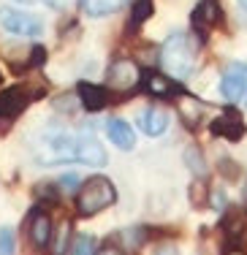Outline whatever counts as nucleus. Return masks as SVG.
Masks as SVG:
<instances>
[{"mask_svg": "<svg viewBox=\"0 0 247 255\" xmlns=\"http://www.w3.org/2000/svg\"><path fill=\"white\" fill-rule=\"evenodd\" d=\"M160 65L168 74V79H188L196 68V44L188 33H174L166 38L160 49Z\"/></svg>", "mask_w": 247, "mask_h": 255, "instance_id": "nucleus-1", "label": "nucleus"}, {"mask_svg": "<svg viewBox=\"0 0 247 255\" xmlns=\"http://www.w3.org/2000/svg\"><path fill=\"white\" fill-rule=\"evenodd\" d=\"M38 160L44 166H57V163L76 160V133L60 130V128H49L38 141Z\"/></svg>", "mask_w": 247, "mask_h": 255, "instance_id": "nucleus-2", "label": "nucleus"}, {"mask_svg": "<svg viewBox=\"0 0 247 255\" xmlns=\"http://www.w3.org/2000/svg\"><path fill=\"white\" fill-rule=\"evenodd\" d=\"M117 193H114V185L106 177H90L87 182H82L79 196H76V206H79L82 215L93 217L98 212H104L106 206L114 204Z\"/></svg>", "mask_w": 247, "mask_h": 255, "instance_id": "nucleus-3", "label": "nucleus"}, {"mask_svg": "<svg viewBox=\"0 0 247 255\" xmlns=\"http://www.w3.org/2000/svg\"><path fill=\"white\" fill-rule=\"evenodd\" d=\"M138 84H141V71H138V65L133 60H114L109 65V74H106V90L114 95H125L130 93V90H136Z\"/></svg>", "mask_w": 247, "mask_h": 255, "instance_id": "nucleus-4", "label": "nucleus"}, {"mask_svg": "<svg viewBox=\"0 0 247 255\" xmlns=\"http://www.w3.org/2000/svg\"><path fill=\"white\" fill-rule=\"evenodd\" d=\"M0 25L11 35H19V38H35V35L44 33V22L38 16L16 8H0Z\"/></svg>", "mask_w": 247, "mask_h": 255, "instance_id": "nucleus-5", "label": "nucleus"}, {"mask_svg": "<svg viewBox=\"0 0 247 255\" xmlns=\"http://www.w3.org/2000/svg\"><path fill=\"white\" fill-rule=\"evenodd\" d=\"M220 90L231 103H247V63H234L220 79Z\"/></svg>", "mask_w": 247, "mask_h": 255, "instance_id": "nucleus-6", "label": "nucleus"}, {"mask_svg": "<svg viewBox=\"0 0 247 255\" xmlns=\"http://www.w3.org/2000/svg\"><path fill=\"white\" fill-rule=\"evenodd\" d=\"M33 101V93H30L27 87H11L5 90L3 95H0V123L11 125L16 117H19L22 112H25V106Z\"/></svg>", "mask_w": 247, "mask_h": 255, "instance_id": "nucleus-7", "label": "nucleus"}, {"mask_svg": "<svg viewBox=\"0 0 247 255\" xmlns=\"http://www.w3.org/2000/svg\"><path fill=\"white\" fill-rule=\"evenodd\" d=\"M27 236L33 242V247L38 250H46L52 245V236H55V223L46 215L44 209H33L27 215Z\"/></svg>", "mask_w": 247, "mask_h": 255, "instance_id": "nucleus-8", "label": "nucleus"}, {"mask_svg": "<svg viewBox=\"0 0 247 255\" xmlns=\"http://www.w3.org/2000/svg\"><path fill=\"white\" fill-rule=\"evenodd\" d=\"M76 160L84 166H104L106 152L93 133H76Z\"/></svg>", "mask_w": 247, "mask_h": 255, "instance_id": "nucleus-9", "label": "nucleus"}, {"mask_svg": "<svg viewBox=\"0 0 247 255\" xmlns=\"http://www.w3.org/2000/svg\"><path fill=\"white\" fill-rule=\"evenodd\" d=\"M212 133L220 138H228V141H239L245 136V120L237 109H226L218 120L212 123Z\"/></svg>", "mask_w": 247, "mask_h": 255, "instance_id": "nucleus-10", "label": "nucleus"}, {"mask_svg": "<svg viewBox=\"0 0 247 255\" xmlns=\"http://www.w3.org/2000/svg\"><path fill=\"white\" fill-rule=\"evenodd\" d=\"M174 106H177L179 120H182L188 128H198V125H201V117H204V112H207V106H204L201 101H196L193 95H185V93L174 98Z\"/></svg>", "mask_w": 247, "mask_h": 255, "instance_id": "nucleus-11", "label": "nucleus"}, {"mask_svg": "<svg viewBox=\"0 0 247 255\" xmlns=\"http://www.w3.org/2000/svg\"><path fill=\"white\" fill-rule=\"evenodd\" d=\"M220 0H201V3L193 8V27L198 30V33H204V30H209L212 25H218L220 22Z\"/></svg>", "mask_w": 247, "mask_h": 255, "instance_id": "nucleus-12", "label": "nucleus"}, {"mask_svg": "<svg viewBox=\"0 0 247 255\" xmlns=\"http://www.w3.org/2000/svg\"><path fill=\"white\" fill-rule=\"evenodd\" d=\"M138 125H141V130L147 133V136H160L168 128V114L158 106H147L138 114Z\"/></svg>", "mask_w": 247, "mask_h": 255, "instance_id": "nucleus-13", "label": "nucleus"}, {"mask_svg": "<svg viewBox=\"0 0 247 255\" xmlns=\"http://www.w3.org/2000/svg\"><path fill=\"white\" fill-rule=\"evenodd\" d=\"M106 136H109V141H114L117 149H133V144H136L133 128L125 120H109L106 123Z\"/></svg>", "mask_w": 247, "mask_h": 255, "instance_id": "nucleus-14", "label": "nucleus"}, {"mask_svg": "<svg viewBox=\"0 0 247 255\" xmlns=\"http://www.w3.org/2000/svg\"><path fill=\"white\" fill-rule=\"evenodd\" d=\"M79 101L87 112H101V109L109 103V90L95 87V84H90V82H82L79 84Z\"/></svg>", "mask_w": 247, "mask_h": 255, "instance_id": "nucleus-15", "label": "nucleus"}, {"mask_svg": "<svg viewBox=\"0 0 247 255\" xmlns=\"http://www.w3.org/2000/svg\"><path fill=\"white\" fill-rule=\"evenodd\" d=\"M138 87H144L152 98H166V95H174V82L163 74H155V71H149V74H141V84Z\"/></svg>", "mask_w": 247, "mask_h": 255, "instance_id": "nucleus-16", "label": "nucleus"}, {"mask_svg": "<svg viewBox=\"0 0 247 255\" xmlns=\"http://www.w3.org/2000/svg\"><path fill=\"white\" fill-rule=\"evenodd\" d=\"M125 0H79V8L93 19H101V16H109L114 11L123 8Z\"/></svg>", "mask_w": 247, "mask_h": 255, "instance_id": "nucleus-17", "label": "nucleus"}, {"mask_svg": "<svg viewBox=\"0 0 247 255\" xmlns=\"http://www.w3.org/2000/svg\"><path fill=\"white\" fill-rule=\"evenodd\" d=\"M152 16V0H136L133 8H130V22L128 27L130 30H138L144 25V19H149Z\"/></svg>", "mask_w": 247, "mask_h": 255, "instance_id": "nucleus-18", "label": "nucleus"}, {"mask_svg": "<svg viewBox=\"0 0 247 255\" xmlns=\"http://www.w3.org/2000/svg\"><path fill=\"white\" fill-rule=\"evenodd\" d=\"M71 255H95V236L79 234L71 242Z\"/></svg>", "mask_w": 247, "mask_h": 255, "instance_id": "nucleus-19", "label": "nucleus"}, {"mask_svg": "<svg viewBox=\"0 0 247 255\" xmlns=\"http://www.w3.org/2000/svg\"><path fill=\"white\" fill-rule=\"evenodd\" d=\"M185 160H188V168L193 174H198V177H204L207 174V163H204V152L198 147H190L188 152H185Z\"/></svg>", "mask_w": 247, "mask_h": 255, "instance_id": "nucleus-20", "label": "nucleus"}, {"mask_svg": "<svg viewBox=\"0 0 247 255\" xmlns=\"http://www.w3.org/2000/svg\"><path fill=\"white\" fill-rule=\"evenodd\" d=\"M190 201H193V206H196V209L207 206L209 190H207V185H204V182H193V185H190Z\"/></svg>", "mask_w": 247, "mask_h": 255, "instance_id": "nucleus-21", "label": "nucleus"}, {"mask_svg": "<svg viewBox=\"0 0 247 255\" xmlns=\"http://www.w3.org/2000/svg\"><path fill=\"white\" fill-rule=\"evenodd\" d=\"M0 255H14V231L0 228Z\"/></svg>", "mask_w": 247, "mask_h": 255, "instance_id": "nucleus-22", "label": "nucleus"}, {"mask_svg": "<svg viewBox=\"0 0 247 255\" xmlns=\"http://www.w3.org/2000/svg\"><path fill=\"white\" fill-rule=\"evenodd\" d=\"M223 228H226V234L231 236H239L242 234V217H237V215H231V217H226V223H223Z\"/></svg>", "mask_w": 247, "mask_h": 255, "instance_id": "nucleus-23", "label": "nucleus"}, {"mask_svg": "<svg viewBox=\"0 0 247 255\" xmlns=\"http://www.w3.org/2000/svg\"><path fill=\"white\" fill-rule=\"evenodd\" d=\"M218 168L226 174L228 179H237L239 177V166H234V160H228V157H223V160L218 163Z\"/></svg>", "mask_w": 247, "mask_h": 255, "instance_id": "nucleus-24", "label": "nucleus"}, {"mask_svg": "<svg viewBox=\"0 0 247 255\" xmlns=\"http://www.w3.org/2000/svg\"><path fill=\"white\" fill-rule=\"evenodd\" d=\"M76 185H79V177H76V174H65V177L60 179V187H63V190H74Z\"/></svg>", "mask_w": 247, "mask_h": 255, "instance_id": "nucleus-25", "label": "nucleus"}, {"mask_svg": "<svg viewBox=\"0 0 247 255\" xmlns=\"http://www.w3.org/2000/svg\"><path fill=\"white\" fill-rule=\"evenodd\" d=\"M95 255H125V253H123V247L109 245V242H106V245L101 247V250H95Z\"/></svg>", "mask_w": 247, "mask_h": 255, "instance_id": "nucleus-26", "label": "nucleus"}, {"mask_svg": "<svg viewBox=\"0 0 247 255\" xmlns=\"http://www.w3.org/2000/svg\"><path fill=\"white\" fill-rule=\"evenodd\" d=\"M152 255H179V253L174 250V247H158V250H155Z\"/></svg>", "mask_w": 247, "mask_h": 255, "instance_id": "nucleus-27", "label": "nucleus"}, {"mask_svg": "<svg viewBox=\"0 0 247 255\" xmlns=\"http://www.w3.org/2000/svg\"><path fill=\"white\" fill-rule=\"evenodd\" d=\"M46 3H52V5H65L68 0H46Z\"/></svg>", "mask_w": 247, "mask_h": 255, "instance_id": "nucleus-28", "label": "nucleus"}, {"mask_svg": "<svg viewBox=\"0 0 247 255\" xmlns=\"http://www.w3.org/2000/svg\"><path fill=\"white\" fill-rule=\"evenodd\" d=\"M226 255H245V253H239V250H228Z\"/></svg>", "mask_w": 247, "mask_h": 255, "instance_id": "nucleus-29", "label": "nucleus"}, {"mask_svg": "<svg viewBox=\"0 0 247 255\" xmlns=\"http://www.w3.org/2000/svg\"><path fill=\"white\" fill-rule=\"evenodd\" d=\"M16 3H25V5H30V3H35V0H16Z\"/></svg>", "mask_w": 247, "mask_h": 255, "instance_id": "nucleus-30", "label": "nucleus"}, {"mask_svg": "<svg viewBox=\"0 0 247 255\" xmlns=\"http://www.w3.org/2000/svg\"><path fill=\"white\" fill-rule=\"evenodd\" d=\"M239 3H242V5H245V8H247V0H239Z\"/></svg>", "mask_w": 247, "mask_h": 255, "instance_id": "nucleus-31", "label": "nucleus"}]
</instances>
